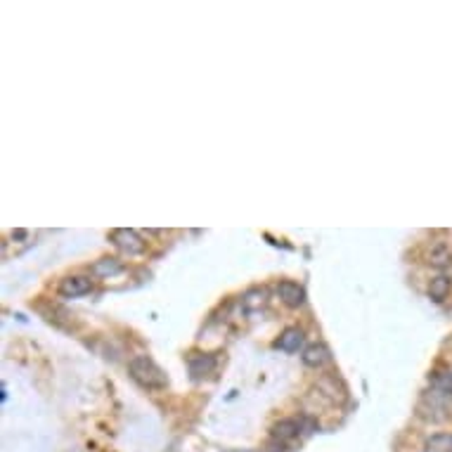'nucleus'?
<instances>
[{
    "label": "nucleus",
    "instance_id": "nucleus-1",
    "mask_svg": "<svg viewBox=\"0 0 452 452\" xmlns=\"http://www.w3.org/2000/svg\"><path fill=\"white\" fill-rule=\"evenodd\" d=\"M128 369H131V376L140 383V386L152 388V391H159L166 386V374L161 372V367L152 360V357L135 355L133 360L128 362Z\"/></svg>",
    "mask_w": 452,
    "mask_h": 452
},
{
    "label": "nucleus",
    "instance_id": "nucleus-2",
    "mask_svg": "<svg viewBox=\"0 0 452 452\" xmlns=\"http://www.w3.org/2000/svg\"><path fill=\"white\" fill-rule=\"evenodd\" d=\"M112 242L128 256H138V254L145 251L143 237H140L135 230H128V227H119V230H114L112 232Z\"/></svg>",
    "mask_w": 452,
    "mask_h": 452
},
{
    "label": "nucleus",
    "instance_id": "nucleus-3",
    "mask_svg": "<svg viewBox=\"0 0 452 452\" xmlns=\"http://www.w3.org/2000/svg\"><path fill=\"white\" fill-rule=\"evenodd\" d=\"M93 289V280L83 278V275H71L59 282V294L66 296V299H76V296H83Z\"/></svg>",
    "mask_w": 452,
    "mask_h": 452
},
{
    "label": "nucleus",
    "instance_id": "nucleus-4",
    "mask_svg": "<svg viewBox=\"0 0 452 452\" xmlns=\"http://www.w3.org/2000/svg\"><path fill=\"white\" fill-rule=\"evenodd\" d=\"M278 296L282 299V303H287L289 308H299L303 306V301H306V292H303L301 285H296V282H280L278 285Z\"/></svg>",
    "mask_w": 452,
    "mask_h": 452
},
{
    "label": "nucleus",
    "instance_id": "nucleus-5",
    "mask_svg": "<svg viewBox=\"0 0 452 452\" xmlns=\"http://www.w3.org/2000/svg\"><path fill=\"white\" fill-rule=\"evenodd\" d=\"M329 360H332V353H329L325 343H310V346L303 350V362H306L308 367H322L327 365Z\"/></svg>",
    "mask_w": 452,
    "mask_h": 452
},
{
    "label": "nucleus",
    "instance_id": "nucleus-6",
    "mask_svg": "<svg viewBox=\"0 0 452 452\" xmlns=\"http://www.w3.org/2000/svg\"><path fill=\"white\" fill-rule=\"evenodd\" d=\"M275 346H278L280 350H287V353H294V350H299L303 346V332L296 327H289L280 334V339Z\"/></svg>",
    "mask_w": 452,
    "mask_h": 452
},
{
    "label": "nucleus",
    "instance_id": "nucleus-7",
    "mask_svg": "<svg viewBox=\"0 0 452 452\" xmlns=\"http://www.w3.org/2000/svg\"><path fill=\"white\" fill-rule=\"evenodd\" d=\"M121 268H124V266H121L119 258H114V256H105V258L93 263L90 273L95 275V278H112V275L121 273Z\"/></svg>",
    "mask_w": 452,
    "mask_h": 452
},
{
    "label": "nucleus",
    "instance_id": "nucleus-8",
    "mask_svg": "<svg viewBox=\"0 0 452 452\" xmlns=\"http://www.w3.org/2000/svg\"><path fill=\"white\" fill-rule=\"evenodd\" d=\"M299 434H301V422L296 420H282L273 427V436L278 438V441H294Z\"/></svg>",
    "mask_w": 452,
    "mask_h": 452
},
{
    "label": "nucleus",
    "instance_id": "nucleus-9",
    "mask_svg": "<svg viewBox=\"0 0 452 452\" xmlns=\"http://www.w3.org/2000/svg\"><path fill=\"white\" fill-rule=\"evenodd\" d=\"M429 379H431V386H434L436 393H441L443 398L452 396V369H441V372H434Z\"/></svg>",
    "mask_w": 452,
    "mask_h": 452
},
{
    "label": "nucleus",
    "instance_id": "nucleus-10",
    "mask_svg": "<svg viewBox=\"0 0 452 452\" xmlns=\"http://www.w3.org/2000/svg\"><path fill=\"white\" fill-rule=\"evenodd\" d=\"M424 452H452V434H434L424 443Z\"/></svg>",
    "mask_w": 452,
    "mask_h": 452
},
{
    "label": "nucleus",
    "instance_id": "nucleus-11",
    "mask_svg": "<svg viewBox=\"0 0 452 452\" xmlns=\"http://www.w3.org/2000/svg\"><path fill=\"white\" fill-rule=\"evenodd\" d=\"M450 294V278H434L431 280V285H429V296L431 299H436V301H443L445 296Z\"/></svg>",
    "mask_w": 452,
    "mask_h": 452
},
{
    "label": "nucleus",
    "instance_id": "nucleus-12",
    "mask_svg": "<svg viewBox=\"0 0 452 452\" xmlns=\"http://www.w3.org/2000/svg\"><path fill=\"white\" fill-rule=\"evenodd\" d=\"M215 367V357L213 355H206V357H192L190 360V372L194 376H201L206 372H211V369Z\"/></svg>",
    "mask_w": 452,
    "mask_h": 452
},
{
    "label": "nucleus",
    "instance_id": "nucleus-13",
    "mask_svg": "<svg viewBox=\"0 0 452 452\" xmlns=\"http://www.w3.org/2000/svg\"><path fill=\"white\" fill-rule=\"evenodd\" d=\"M244 303L249 308H256V306H263V303H266V292H258V289H256V292H249L246 296H244Z\"/></svg>",
    "mask_w": 452,
    "mask_h": 452
}]
</instances>
